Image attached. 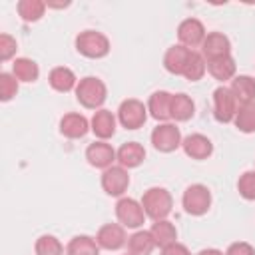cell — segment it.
Returning a JSON list of instances; mask_svg holds the SVG:
<instances>
[{
  "label": "cell",
  "mask_w": 255,
  "mask_h": 255,
  "mask_svg": "<svg viewBox=\"0 0 255 255\" xmlns=\"http://www.w3.org/2000/svg\"><path fill=\"white\" fill-rule=\"evenodd\" d=\"M74 92H76V100L88 110H102V106H104V102L108 98L106 84L96 76L82 78Z\"/></svg>",
  "instance_id": "6da1fadb"
},
{
  "label": "cell",
  "mask_w": 255,
  "mask_h": 255,
  "mask_svg": "<svg viewBox=\"0 0 255 255\" xmlns=\"http://www.w3.org/2000/svg\"><path fill=\"white\" fill-rule=\"evenodd\" d=\"M141 207H143L145 215L153 221L167 219V215L171 213V207H173L171 193L165 187H149L141 195Z\"/></svg>",
  "instance_id": "7a4b0ae2"
},
{
  "label": "cell",
  "mask_w": 255,
  "mask_h": 255,
  "mask_svg": "<svg viewBox=\"0 0 255 255\" xmlns=\"http://www.w3.org/2000/svg\"><path fill=\"white\" fill-rule=\"evenodd\" d=\"M110 40L106 34L98 32V30H84L76 36V50L92 60H100L106 58L110 54Z\"/></svg>",
  "instance_id": "3957f363"
},
{
  "label": "cell",
  "mask_w": 255,
  "mask_h": 255,
  "mask_svg": "<svg viewBox=\"0 0 255 255\" xmlns=\"http://www.w3.org/2000/svg\"><path fill=\"white\" fill-rule=\"evenodd\" d=\"M181 205L185 209V213L193 215V217H199V215H205L211 207V191L207 185L203 183H193L189 185L185 191H183V197H181Z\"/></svg>",
  "instance_id": "277c9868"
},
{
  "label": "cell",
  "mask_w": 255,
  "mask_h": 255,
  "mask_svg": "<svg viewBox=\"0 0 255 255\" xmlns=\"http://www.w3.org/2000/svg\"><path fill=\"white\" fill-rule=\"evenodd\" d=\"M181 131L175 124L171 122H163V124H157L151 131V145L161 151V153H171L175 151L177 147H181Z\"/></svg>",
  "instance_id": "5b68a950"
},
{
  "label": "cell",
  "mask_w": 255,
  "mask_h": 255,
  "mask_svg": "<svg viewBox=\"0 0 255 255\" xmlns=\"http://www.w3.org/2000/svg\"><path fill=\"white\" fill-rule=\"evenodd\" d=\"M116 217L120 225L128 229H139L147 215L141 207V201H135L133 197H120L116 203Z\"/></svg>",
  "instance_id": "8992f818"
},
{
  "label": "cell",
  "mask_w": 255,
  "mask_h": 255,
  "mask_svg": "<svg viewBox=\"0 0 255 255\" xmlns=\"http://www.w3.org/2000/svg\"><path fill=\"white\" fill-rule=\"evenodd\" d=\"M147 120V106L135 98H128L118 108V122L126 129H139Z\"/></svg>",
  "instance_id": "52a82bcc"
},
{
  "label": "cell",
  "mask_w": 255,
  "mask_h": 255,
  "mask_svg": "<svg viewBox=\"0 0 255 255\" xmlns=\"http://www.w3.org/2000/svg\"><path fill=\"white\" fill-rule=\"evenodd\" d=\"M237 100L233 96V92L227 86H219L213 92V118L219 124H229L233 122L235 114H237Z\"/></svg>",
  "instance_id": "ba28073f"
},
{
  "label": "cell",
  "mask_w": 255,
  "mask_h": 255,
  "mask_svg": "<svg viewBox=\"0 0 255 255\" xmlns=\"http://www.w3.org/2000/svg\"><path fill=\"white\" fill-rule=\"evenodd\" d=\"M129 187V173L122 165H112L102 173V189L112 197H122Z\"/></svg>",
  "instance_id": "9c48e42d"
},
{
  "label": "cell",
  "mask_w": 255,
  "mask_h": 255,
  "mask_svg": "<svg viewBox=\"0 0 255 255\" xmlns=\"http://www.w3.org/2000/svg\"><path fill=\"white\" fill-rule=\"evenodd\" d=\"M205 36H207L205 26H203V22L197 20V18H185V20H181L179 26H177L179 44L185 46V48H189V50L201 46L203 40H205Z\"/></svg>",
  "instance_id": "30bf717a"
},
{
  "label": "cell",
  "mask_w": 255,
  "mask_h": 255,
  "mask_svg": "<svg viewBox=\"0 0 255 255\" xmlns=\"http://www.w3.org/2000/svg\"><path fill=\"white\" fill-rule=\"evenodd\" d=\"M96 241H98L100 249L118 251V249H122V247L128 243L126 227L120 225V223H106V225H102V227L98 229Z\"/></svg>",
  "instance_id": "8fae6325"
},
{
  "label": "cell",
  "mask_w": 255,
  "mask_h": 255,
  "mask_svg": "<svg viewBox=\"0 0 255 255\" xmlns=\"http://www.w3.org/2000/svg\"><path fill=\"white\" fill-rule=\"evenodd\" d=\"M86 159L92 167H98V169H108L114 165V161H118L116 149L108 141H102V139H98L86 147Z\"/></svg>",
  "instance_id": "7c38bea8"
},
{
  "label": "cell",
  "mask_w": 255,
  "mask_h": 255,
  "mask_svg": "<svg viewBox=\"0 0 255 255\" xmlns=\"http://www.w3.org/2000/svg\"><path fill=\"white\" fill-rule=\"evenodd\" d=\"M201 56L205 62L217 60L223 56H231V42L223 32H209L201 44Z\"/></svg>",
  "instance_id": "4fadbf2b"
},
{
  "label": "cell",
  "mask_w": 255,
  "mask_h": 255,
  "mask_svg": "<svg viewBox=\"0 0 255 255\" xmlns=\"http://www.w3.org/2000/svg\"><path fill=\"white\" fill-rule=\"evenodd\" d=\"M191 54H193V50H189L181 44H173L167 48V52L163 56V68L173 76H183Z\"/></svg>",
  "instance_id": "5bb4252c"
},
{
  "label": "cell",
  "mask_w": 255,
  "mask_h": 255,
  "mask_svg": "<svg viewBox=\"0 0 255 255\" xmlns=\"http://www.w3.org/2000/svg\"><path fill=\"white\" fill-rule=\"evenodd\" d=\"M116 126H118L116 116H114L110 110H106V108L96 110L94 116H92V120H90V129H92L94 135H96L98 139H102V141L114 137Z\"/></svg>",
  "instance_id": "9a60e30c"
},
{
  "label": "cell",
  "mask_w": 255,
  "mask_h": 255,
  "mask_svg": "<svg viewBox=\"0 0 255 255\" xmlns=\"http://www.w3.org/2000/svg\"><path fill=\"white\" fill-rule=\"evenodd\" d=\"M181 147L185 155L191 159H207L213 153V143L203 133H189L187 137H183Z\"/></svg>",
  "instance_id": "2e32d148"
},
{
  "label": "cell",
  "mask_w": 255,
  "mask_h": 255,
  "mask_svg": "<svg viewBox=\"0 0 255 255\" xmlns=\"http://www.w3.org/2000/svg\"><path fill=\"white\" fill-rule=\"evenodd\" d=\"M171 96L173 94H169L165 90H157L147 100V114L153 120H157L159 124L171 120Z\"/></svg>",
  "instance_id": "e0dca14e"
},
{
  "label": "cell",
  "mask_w": 255,
  "mask_h": 255,
  "mask_svg": "<svg viewBox=\"0 0 255 255\" xmlns=\"http://www.w3.org/2000/svg\"><path fill=\"white\" fill-rule=\"evenodd\" d=\"M90 131V122L82 114H66L60 120V133L68 139H80Z\"/></svg>",
  "instance_id": "ac0fdd59"
},
{
  "label": "cell",
  "mask_w": 255,
  "mask_h": 255,
  "mask_svg": "<svg viewBox=\"0 0 255 255\" xmlns=\"http://www.w3.org/2000/svg\"><path fill=\"white\" fill-rule=\"evenodd\" d=\"M116 157H118V165H122L126 169H131V167H137V165L143 163L145 149L137 141H128V143L120 145V149L116 151Z\"/></svg>",
  "instance_id": "d6986e66"
},
{
  "label": "cell",
  "mask_w": 255,
  "mask_h": 255,
  "mask_svg": "<svg viewBox=\"0 0 255 255\" xmlns=\"http://www.w3.org/2000/svg\"><path fill=\"white\" fill-rule=\"evenodd\" d=\"M48 82H50V86H52L56 92L66 94V92L76 90V86H78L80 80L76 78V74H74L70 68H66V66H56V68L50 70Z\"/></svg>",
  "instance_id": "ffe728a7"
},
{
  "label": "cell",
  "mask_w": 255,
  "mask_h": 255,
  "mask_svg": "<svg viewBox=\"0 0 255 255\" xmlns=\"http://www.w3.org/2000/svg\"><path fill=\"white\" fill-rule=\"evenodd\" d=\"M229 90L233 92L237 104H249V102H255V78L251 76H235L231 80V86Z\"/></svg>",
  "instance_id": "44dd1931"
},
{
  "label": "cell",
  "mask_w": 255,
  "mask_h": 255,
  "mask_svg": "<svg viewBox=\"0 0 255 255\" xmlns=\"http://www.w3.org/2000/svg\"><path fill=\"white\" fill-rule=\"evenodd\" d=\"M149 233H151V237L155 241V247H161V249L177 241V229H175V225L169 219L153 221Z\"/></svg>",
  "instance_id": "7402d4cb"
},
{
  "label": "cell",
  "mask_w": 255,
  "mask_h": 255,
  "mask_svg": "<svg viewBox=\"0 0 255 255\" xmlns=\"http://www.w3.org/2000/svg\"><path fill=\"white\" fill-rule=\"evenodd\" d=\"M207 72L217 82H227V80L235 78L237 66H235L233 56H223V58H217V60H209L207 62Z\"/></svg>",
  "instance_id": "603a6c76"
},
{
  "label": "cell",
  "mask_w": 255,
  "mask_h": 255,
  "mask_svg": "<svg viewBox=\"0 0 255 255\" xmlns=\"http://www.w3.org/2000/svg\"><path fill=\"white\" fill-rule=\"evenodd\" d=\"M153 249H155V241H153L151 233L145 229H139L128 237V253L129 255H151Z\"/></svg>",
  "instance_id": "cb8c5ba5"
},
{
  "label": "cell",
  "mask_w": 255,
  "mask_h": 255,
  "mask_svg": "<svg viewBox=\"0 0 255 255\" xmlns=\"http://www.w3.org/2000/svg\"><path fill=\"white\" fill-rule=\"evenodd\" d=\"M195 114V104L187 94H173L171 96V120L173 122H187Z\"/></svg>",
  "instance_id": "d4e9b609"
},
{
  "label": "cell",
  "mask_w": 255,
  "mask_h": 255,
  "mask_svg": "<svg viewBox=\"0 0 255 255\" xmlns=\"http://www.w3.org/2000/svg\"><path fill=\"white\" fill-rule=\"evenodd\" d=\"M68 255H100V245L96 241V237L90 235H76L70 239L68 247H66Z\"/></svg>",
  "instance_id": "484cf974"
},
{
  "label": "cell",
  "mask_w": 255,
  "mask_h": 255,
  "mask_svg": "<svg viewBox=\"0 0 255 255\" xmlns=\"http://www.w3.org/2000/svg\"><path fill=\"white\" fill-rule=\"evenodd\" d=\"M12 74L16 76L18 82H26V84H32L38 80L40 76V68L34 60L30 58H16L14 64H12Z\"/></svg>",
  "instance_id": "4316f807"
},
{
  "label": "cell",
  "mask_w": 255,
  "mask_h": 255,
  "mask_svg": "<svg viewBox=\"0 0 255 255\" xmlns=\"http://www.w3.org/2000/svg\"><path fill=\"white\" fill-rule=\"evenodd\" d=\"M233 124L239 131L243 133H253L255 131V102L241 104L237 108V114L233 118Z\"/></svg>",
  "instance_id": "83f0119b"
},
{
  "label": "cell",
  "mask_w": 255,
  "mask_h": 255,
  "mask_svg": "<svg viewBox=\"0 0 255 255\" xmlns=\"http://www.w3.org/2000/svg\"><path fill=\"white\" fill-rule=\"evenodd\" d=\"M46 2L42 0H20L16 10H18V16L24 20V22H38L44 12H46Z\"/></svg>",
  "instance_id": "f1b7e54d"
},
{
  "label": "cell",
  "mask_w": 255,
  "mask_h": 255,
  "mask_svg": "<svg viewBox=\"0 0 255 255\" xmlns=\"http://www.w3.org/2000/svg\"><path fill=\"white\" fill-rule=\"evenodd\" d=\"M205 72H207V62H205V58L201 56V52H195V50H193V54H191V58H189V62H187V68H185V72H183V78L189 80V82H199V80L205 76Z\"/></svg>",
  "instance_id": "f546056e"
},
{
  "label": "cell",
  "mask_w": 255,
  "mask_h": 255,
  "mask_svg": "<svg viewBox=\"0 0 255 255\" xmlns=\"http://www.w3.org/2000/svg\"><path fill=\"white\" fill-rule=\"evenodd\" d=\"M36 255H64V245L56 235H40L36 239Z\"/></svg>",
  "instance_id": "4dcf8cb0"
},
{
  "label": "cell",
  "mask_w": 255,
  "mask_h": 255,
  "mask_svg": "<svg viewBox=\"0 0 255 255\" xmlns=\"http://www.w3.org/2000/svg\"><path fill=\"white\" fill-rule=\"evenodd\" d=\"M18 94V80L14 74L2 72L0 74V100L2 102H10L14 96Z\"/></svg>",
  "instance_id": "1f68e13d"
},
{
  "label": "cell",
  "mask_w": 255,
  "mask_h": 255,
  "mask_svg": "<svg viewBox=\"0 0 255 255\" xmlns=\"http://www.w3.org/2000/svg\"><path fill=\"white\" fill-rule=\"evenodd\" d=\"M237 191H239V195L243 199L255 201V169L241 173V177L237 181Z\"/></svg>",
  "instance_id": "d6a6232c"
},
{
  "label": "cell",
  "mask_w": 255,
  "mask_h": 255,
  "mask_svg": "<svg viewBox=\"0 0 255 255\" xmlns=\"http://www.w3.org/2000/svg\"><path fill=\"white\" fill-rule=\"evenodd\" d=\"M16 50H18L16 40L10 34H0V60L2 62H8L10 58H14Z\"/></svg>",
  "instance_id": "836d02e7"
},
{
  "label": "cell",
  "mask_w": 255,
  "mask_h": 255,
  "mask_svg": "<svg viewBox=\"0 0 255 255\" xmlns=\"http://www.w3.org/2000/svg\"><path fill=\"white\" fill-rule=\"evenodd\" d=\"M225 255H255V249L247 241H235L227 247Z\"/></svg>",
  "instance_id": "e575fe53"
},
{
  "label": "cell",
  "mask_w": 255,
  "mask_h": 255,
  "mask_svg": "<svg viewBox=\"0 0 255 255\" xmlns=\"http://www.w3.org/2000/svg\"><path fill=\"white\" fill-rule=\"evenodd\" d=\"M161 255H191L189 253V249L183 245V243H171V245H167V247H163L161 249Z\"/></svg>",
  "instance_id": "d590c367"
},
{
  "label": "cell",
  "mask_w": 255,
  "mask_h": 255,
  "mask_svg": "<svg viewBox=\"0 0 255 255\" xmlns=\"http://www.w3.org/2000/svg\"><path fill=\"white\" fill-rule=\"evenodd\" d=\"M197 255H225L223 251H219V249H213V247H209V249H201Z\"/></svg>",
  "instance_id": "8d00e7d4"
},
{
  "label": "cell",
  "mask_w": 255,
  "mask_h": 255,
  "mask_svg": "<svg viewBox=\"0 0 255 255\" xmlns=\"http://www.w3.org/2000/svg\"><path fill=\"white\" fill-rule=\"evenodd\" d=\"M126 255H129V253H126Z\"/></svg>",
  "instance_id": "74e56055"
}]
</instances>
